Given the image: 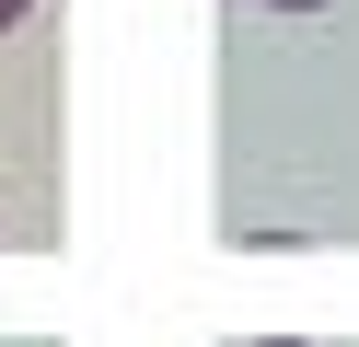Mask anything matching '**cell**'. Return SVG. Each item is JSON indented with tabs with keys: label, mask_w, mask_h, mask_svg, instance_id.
<instances>
[{
	"label": "cell",
	"mask_w": 359,
	"mask_h": 347,
	"mask_svg": "<svg viewBox=\"0 0 359 347\" xmlns=\"http://www.w3.org/2000/svg\"><path fill=\"white\" fill-rule=\"evenodd\" d=\"M278 12H325V0H278Z\"/></svg>",
	"instance_id": "2"
},
{
	"label": "cell",
	"mask_w": 359,
	"mask_h": 347,
	"mask_svg": "<svg viewBox=\"0 0 359 347\" xmlns=\"http://www.w3.org/2000/svg\"><path fill=\"white\" fill-rule=\"evenodd\" d=\"M24 12H35V0H0V35H12V23H24Z\"/></svg>",
	"instance_id": "1"
}]
</instances>
